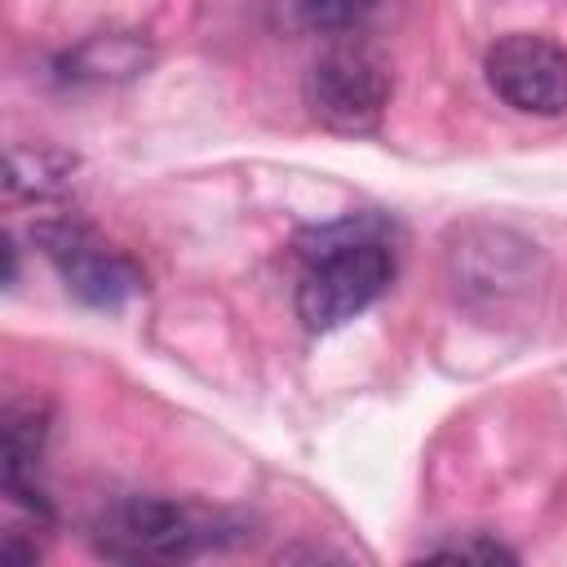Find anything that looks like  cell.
<instances>
[{
    "mask_svg": "<svg viewBox=\"0 0 567 567\" xmlns=\"http://www.w3.org/2000/svg\"><path fill=\"white\" fill-rule=\"evenodd\" d=\"M35 244L40 252L58 266L62 284L84 301V306H124L128 297L142 292V270L120 252L111 248L106 239H97L84 221L75 217H53V221H40L35 226Z\"/></svg>",
    "mask_w": 567,
    "mask_h": 567,
    "instance_id": "obj_4",
    "label": "cell"
},
{
    "mask_svg": "<svg viewBox=\"0 0 567 567\" xmlns=\"http://www.w3.org/2000/svg\"><path fill=\"white\" fill-rule=\"evenodd\" d=\"M390 66L368 44H332L306 71V106L310 115L346 137L372 133L390 106Z\"/></svg>",
    "mask_w": 567,
    "mask_h": 567,
    "instance_id": "obj_3",
    "label": "cell"
},
{
    "mask_svg": "<svg viewBox=\"0 0 567 567\" xmlns=\"http://www.w3.org/2000/svg\"><path fill=\"white\" fill-rule=\"evenodd\" d=\"M151 66V49L137 40V35H120V31H106V35H89L80 49H71L62 58V75L66 80H128L137 71Z\"/></svg>",
    "mask_w": 567,
    "mask_h": 567,
    "instance_id": "obj_6",
    "label": "cell"
},
{
    "mask_svg": "<svg viewBox=\"0 0 567 567\" xmlns=\"http://www.w3.org/2000/svg\"><path fill=\"white\" fill-rule=\"evenodd\" d=\"M492 93L523 115H563L567 111V49L549 35L514 31L501 35L483 58Z\"/></svg>",
    "mask_w": 567,
    "mask_h": 567,
    "instance_id": "obj_5",
    "label": "cell"
},
{
    "mask_svg": "<svg viewBox=\"0 0 567 567\" xmlns=\"http://www.w3.org/2000/svg\"><path fill=\"white\" fill-rule=\"evenodd\" d=\"M301 284L297 315L310 332H332L363 315L394 279V252L377 221H337L301 239Z\"/></svg>",
    "mask_w": 567,
    "mask_h": 567,
    "instance_id": "obj_1",
    "label": "cell"
},
{
    "mask_svg": "<svg viewBox=\"0 0 567 567\" xmlns=\"http://www.w3.org/2000/svg\"><path fill=\"white\" fill-rule=\"evenodd\" d=\"M421 558H447V563H514L518 554L505 549L501 540L492 536H470V540H452V545H430Z\"/></svg>",
    "mask_w": 567,
    "mask_h": 567,
    "instance_id": "obj_9",
    "label": "cell"
},
{
    "mask_svg": "<svg viewBox=\"0 0 567 567\" xmlns=\"http://www.w3.org/2000/svg\"><path fill=\"white\" fill-rule=\"evenodd\" d=\"M89 540L115 563H177L213 545V523L164 496H120L93 518Z\"/></svg>",
    "mask_w": 567,
    "mask_h": 567,
    "instance_id": "obj_2",
    "label": "cell"
},
{
    "mask_svg": "<svg viewBox=\"0 0 567 567\" xmlns=\"http://www.w3.org/2000/svg\"><path fill=\"white\" fill-rule=\"evenodd\" d=\"M381 0H288L297 27L315 31V35H350L359 31Z\"/></svg>",
    "mask_w": 567,
    "mask_h": 567,
    "instance_id": "obj_7",
    "label": "cell"
},
{
    "mask_svg": "<svg viewBox=\"0 0 567 567\" xmlns=\"http://www.w3.org/2000/svg\"><path fill=\"white\" fill-rule=\"evenodd\" d=\"M66 173H71V164L62 155L9 151V190H18V195H35V199L62 195L66 190Z\"/></svg>",
    "mask_w": 567,
    "mask_h": 567,
    "instance_id": "obj_8",
    "label": "cell"
}]
</instances>
